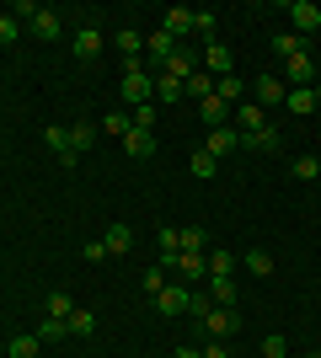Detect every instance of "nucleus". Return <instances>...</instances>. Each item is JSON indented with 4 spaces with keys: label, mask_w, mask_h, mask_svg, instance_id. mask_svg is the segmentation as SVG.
Masks as SVG:
<instances>
[{
    "label": "nucleus",
    "mask_w": 321,
    "mask_h": 358,
    "mask_svg": "<svg viewBox=\"0 0 321 358\" xmlns=\"http://www.w3.org/2000/svg\"><path fill=\"white\" fill-rule=\"evenodd\" d=\"M161 289H166V268H150V273H145V294H161Z\"/></svg>",
    "instance_id": "40"
},
{
    "label": "nucleus",
    "mask_w": 321,
    "mask_h": 358,
    "mask_svg": "<svg viewBox=\"0 0 321 358\" xmlns=\"http://www.w3.org/2000/svg\"><path fill=\"white\" fill-rule=\"evenodd\" d=\"M64 327L76 331V337H92V331H97V315H92V310H76L70 321H64Z\"/></svg>",
    "instance_id": "32"
},
{
    "label": "nucleus",
    "mask_w": 321,
    "mask_h": 358,
    "mask_svg": "<svg viewBox=\"0 0 321 358\" xmlns=\"http://www.w3.org/2000/svg\"><path fill=\"white\" fill-rule=\"evenodd\" d=\"M92 139H97L92 123H76V129H70V150H76V155H80V150H92Z\"/></svg>",
    "instance_id": "33"
},
{
    "label": "nucleus",
    "mask_w": 321,
    "mask_h": 358,
    "mask_svg": "<svg viewBox=\"0 0 321 358\" xmlns=\"http://www.w3.org/2000/svg\"><path fill=\"white\" fill-rule=\"evenodd\" d=\"M204 150H209L214 161H220V155H230V150H241V134H236L230 123H220V129H209V139H204Z\"/></svg>",
    "instance_id": "4"
},
{
    "label": "nucleus",
    "mask_w": 321,
    "mask_h": 358,
    "mask_svg": "<svg viewBox=\"0 0 321 358\" xmlns=\"http://www.w3.org/2000/svg\"><path fill=\"white\" fill-rule=\"evenodd\" d=\"M6 353H11V358H38V337H27V331H16Z\"/></svg>",
    "instance_id": "26"
},
{
    "label": "nucleus",
    "mask_w": 321,
    "mask_h": 358,
    "mask_svg": "<svg viewBox=\"0 0 321 358\" xmlns=\"http://www.w3.org/2000/svg\"><path fill=\"white\" fill-rule=\"evenodd\" d=\"M118 102H134V107H145V102H155V86H150V75H145V70H123V86H118Z\"/></svg>",
    "instance_id": "2"
},
{
    "label": "nucleus",
    "mask_w": 321,
    "mask_h": 358,
    "mask_svg": "<svg viewBox=\"0 0 321 358\" xmlns=\"http://www.w3.org/2000/svg\"><path fill=\"white\" fill-rule=\"evenodd\" d=\"M204 358H230V353H225V343H220V337H214V343L204 348Z\"/></svg>",
    "instance_id": "44"
},
{
    "label": "nucleus",
    "mask_w": 321,
    "mask_h": 358,
    "mask_svg": "<svg viewBox=\"0 0 321 358\" xmlns=\"http://www.w3.org/2000/svg\"><path fill=\"white\" fill-rule=\"evenodd\" d=\"M80 252H86V262H102V257H107V246H102V241H86Z\"/></svg>",
    "instance_id": "43"
},
{
    "label": "nucleus",
    "mask_w": 321,
    "mask_h": 358,
    "mask_svg": "<svg viewBox=\"0 0 321 358\" xmlns=\"http://www.w3.org/2000/svg\"><path fill=\"white\" fill-rule=\"evenodd\" d=\"M16 38H22V22L11 11V16H0V43H16Z\"/></svg>",
    "instance_id": "39"
},
{
    "label": "nucleus",
    "mask_w": 321,
    "mask_h": 358,
    "mask_svg": "<svg viewBox=\"0 0 321 358\" xmlns=\"http://www.w3.org/2000/svg\"><path fill=\"white\" fill-rule=\"evenodd\" d=\"M187 166H193V177H204V182H209L214 171H220V161H214L209 150H193V161H187Z\"/></svg>",
    "instance_id": "25"
},
{
    "label": "nucleus",
    "mask_w": 321,
    "mask_h": 358,
    "mask_svg": "<svg viewBox=\"0 0 321 358\" xmlns=\"http://www.w3.org/2000/svg\"><path fill=\"white\" fill-rule=\"evenodd\" d=\"M155 236H161V257L177 252V230H155Z\"/></svg>",
    "instance_id": "42"
},
{
    "label": "nucleus",
    "mask_w": 321,
    "mask_h": 358,
    "mask_svg": "<svg viewBox=\"0 0 321 358\" xmlns=\"http://www.w3.org/2000/svg\"><path fill=\"white\" fill-rule=\"evenodd\" d=\"M102 129H107V134H113V139H123V134H129V129H134V118H129V107H113V113H107V118H102Z\"/></svg>",
    "instance_id": "19"
},
{
    "label": "nucleus",
    "mask_w": 321,
    "mask_h": 358,
    "mask_svg": "<svg viewBox=\"0 0 321 358\" xmlns=\"http://www.w3.org/2000/svg\"><path fill=\"white\" fill-rule=\"evenodd\" d=\"M252 96H257V107H284L290 86H284L278 75H257V80H252Z\"/></svg>",
    "instance_id": "3"
},
{
    "label": "nucleus",
    "mask_w": 321,
    "mask_h": 358,
    "mask_svg": "<svg viewBox=\"0 0 321 358\" xmlns=\"http://www.w3.org/2000/svg\"><path fill=\"white\" fill-rule=\"evenodd\" d=\"M145 48H150V54H155V64H166L171 54L183 48V38H177V32H166V27H155L150 38H145Z\"/></svg>",
    "instance_id": "5"
},
{
    "label": "nucleus",
    "mask_w": 321,
    "mask_h": 358,
    "mask_svg": "<svg viewBox=\"0 0 321 358\" xmlns=\"http://www.w3.org/2000/svg\"><path fill=\"white\" fill-rule=\"evenodd\" d=\"M177 273L183 278H204V252H177Z\"/></svg>",
    "instance_id": "24"
},
{
    "label": "nucleus",
    "mask_w": 321,
    "mask_h": 358,
    "mask_svg": "<svg viewBox=\"0 0 321 358\" xmlns=\"http://www.w3.org/2000/svg\"><path fill=\"white\" fill-rule=\"evenodd\" d=\"M161 27L177 32V38H183V32H193V6H171V11L161 16Z\"/></svg>",
    "instance_id": "15"
},
{
    "label": "nucleus",
    "mask_w": 321,
    "mask_h": 358,
    "mask_svg": "<svg viewBox=\"0 0 321 358\" xmlns=\"http://www.w3.org/2000/svg\"><path fill=\"white\" fill-rule=\"evenodd\" d=\"M102 246H107V257H123L129 246H134V230H129V224H107Z\"/></svg>",
    "instance_id": "13"
},
{
    "label": "nucleus",
    "mask_w": 321,
    "mask_h": 358,
    "mask_svg": "<svg viewBox=\"0 0 321 358\" xmlns=\"http://www.w3.org/2000/svg\"><path fill=\"white\" fill-rule=\"evenodd\" d=\"M209 294H214V305H236V278H209Z\"/></svg>",
    "instance_id": "23"
},
{
    "label": "nucleus",
    "mask_w": 321,
    "mask_h": 358,
    "mask_svg": "<svg viewBox=\"0 0 321 358\" xmlns=\"http://www.w3.org/2000/svg\"><path fill=\"white\" fill-rule=\"evenodd\" d=\"M214 96H220V102H236V107H241L246 86H241V80H236V75H220V80H214Z\"/></svg>",
    "instance_id": "18"
},
{
    "label": "nucleus",
    "mask_w": 321,
    "mask_h": 358,
    "mask_svg": "<svg viewBox=\"0 0 321 358\" xmlns=\"http://www.w3.org/2000/svg\"><path fill=\"white\" fill-rule=\"evenodd\" d=\"M43 145H54V155H64V150H70V129L48 123V129H43Z\"/></svg>",
    "instance_id": "31"
},
{
    "label": "nucleus",
    "mask_w": 321,
    "mask_h": 358,
    "mask_svg": "<svg viewBox=\"0 0 321 358\" xmlns=\"http://www.w3.org/2000/svg\"><path fill=\"white\" fill-rule=\"evenodd\" d=\"M16 16H27L32 22V32H38V38H43V43H54V38H59V11H48V6H16Z\"/></svg>",
    "instance_id": "1"
},
{
    "label": "nucleus",
    "mask_w": 321,
    "mask_h": 358,
    "mask_svg": "<svg viewBox=\"0 0 321 358\" xmlns=\"http://www.w3.org/2000/svg\"><path fill=\"white\" fill-rule=\"evenodd\" d=\"M183 86H187V96H193V102H204V96H214V75L199 64V75H187Z\"/></svg>",
    "instance_id": "17"
},
{
    "label": "nucleus",
    "mask_w": 321,
    "mask_h": 358,
    "mask_svg": "<svg viewBox=\"0 0 321 358\" xmlns=\"http://www.w3.org/2000/svg\"><path fill=\"white\" fill-rule=\"evenodd\" d=\"M48 315H54V321H70V315H76V299L64 294V289H54V294H48Z\"/></svg>",
    "instance_id": "22"
},
{
    "label": "nucleus",
    "mask_w": 321,
    "mask_h": 358,
    "mask_svg": "<svg viewBox=\"0 0 321 358\" xmlns=\"http://www.w3.org/2000/svg\"><path fill=\"white\" fill-rule=\"evenodd\" d=\"M214 22H220L214 11H193V32H204V38H214Z\"/></svg>",
    "instance_id": "41"
},
{
    "label": "nucleus",
    "mask_w": 321,
    "mask_h": 358,
    "mask_svg": "<svg viewBox=\"0 0 321 358\" xmlns=\"http://www.w3.org/2000/svg\"><path fill=\"white\" fill-rule=\"evenodd\" d=\"M118 145L129 150L134 161H150V155H155V134H145V129H129V134H123Z\"/></svg>",
    "instance_id": "10"
},
{
    "label": "nucleus",
    "mask_w": 321,
    "mask_h": 358,
    "mask_svg": "<svg viewBox=\"0 0 321 358\" xmlns=\"http://www.w3.org/2000/svg\"><path fill=\"white\" fill-rule=\"evenodd\" d=\"M257 129H268V113L257 102H241L236 107V134H257Z\"/></svg>",
    "instance_id": "9"
},
{
    "label": "nucleus",
    "mask_w": 321,
    "mask_h": 358,
    "mask_svg": "<svg viewBox=\"0 0 321 358\" xmlns=\"http://www.w3.org/2000/svg\"><path fill=\"white\" fill-rule=\"evenodd\" d=\"M311 358H321V353H311Z\"/></svg>",
    "instance_id": "47"
},
{
    "label": "nucleus",
    "mask_w": 321,
    "mask_h": 358,
    "mask_svg": "<svg viewBox=\"0 0 321 358\" xmlns=\"http://www.w3.org/2000/svg\"><path fill=\"white\" fill-rule=\"evenodd\" d=\"M278 145H284V134H278L273 123H268V129H257V134H241V150H257V155H273Z\"/></svg>",
    "instance_id": "8"
},
{
    "label": "nucleus",
    "mask_w": 321,
    "mask_h": 358,
    "mask_svg": "<svg viewBox=\"0 0 321 358\" xmlns=\"http://www.w3.org/2000/svg\"><path fill=\"white\" fill-rule=\"evenodd\" d=\"M155 305H161V315H183L187 305H193V294H187V289H177V284H166L161 294H155Z\"/></svg>",
    "instance_id": "11"
},
{
    "label": "nucleus",
    "mask_w": 321,
    "mask_h": 358,
    "mask_svg": "<svg viewBox=\"0 0 321 358\" xmlns=\"http://www.w3.org/2000/svg\"><path fill=\"white\" fill-rule=\"evenodd\" d=\"M129 118H134V129L155 134V102H145V107H129Z\"/></svg>",
    "instance_id": "30"
},
{
    "label": "nucleus",
    "mask_w": 321,
    "mask_h": 358,
    "mask_svg": "<svg viewBox=\"0 0 321 358\" xmlns=\"http://www.w3.org/2000/svg\"><path fill=\"white\" fill-rule=\"evenodd\" d=\"M64 331H70V327H64V321H54V315H48L43 327H38V343H59Z\"/></svg>",
    "instance_id": "38"
},
{
    "label": "nucleus",
    "mask_w": 321,
    "mask_h": 358,
    "mask_svg": "<svg viewBox=\"0 0 321 358\" xmlns=\"http://www.w3.org/2000/svg\"><path fill=\"white\" fill-rule=\"evenodd\" d=\"M311 91H316V107H321V80H316V86H311Z\"/></svg>",
    "instance_id": "46"
},
{
    "label": "nucleus",
    "mask_w": 321,
    "mask_h": 358,
    "mask_svg": "<svg viewBox=\"0 0 321 358\" xmlns=\"http://www.w3.org/2000/svg\"><path fill=\"white\" fill-rule=\"evenodd\" d=\"M311 75H316V64H311V54H300V59H290V80H294V86H311Z\"/></svg>",
    "instance_id": "28"
},
{
    "label": "nucleus",
    "mask_w": 321,
    "mask_h": 358,
    "mask_svg": "<svg viewBox=\"0 0 321 358\" xmlns=\"http://www.w3.org/2000/svg\"><path fill=\"white\" fill-rule=\"evenodd\" d=\"M290 22H294V32H316L321 27V6H311V0H290Z\"/></svg>",
    "instance_id": "7"
},
{
    "label": "nucleus",
    "mask_w": 321,
    "mask_h": 358,
    "mask_svg": "<svg viewBox=\"0 0 321 358\" xmlns=\"http://www.w3.org/2000/svg\"><path fill=\"white\" fill-rule=\"evenodd\" d=\"M273 48L284 54V59H300V54H306V38H300V32H278Z\"/></svg>",
    "instance_id": "21"
},
{
    "label": "nucleus",
    "mask_w": 321,
    "mask_h": 358,
    "mask_svg": "<svg viewBox=\"0 0 321 358\" xmlns=\"http://www.w3.org/2000/svg\"><path fill=\"white\" fill-rule=\"evenodd\" d=\"M177 252H204V230H177Z\"/></svg>",
    "instance_id": "37"
},
{
    "label": "nucleus",
    "mask_w": 321,
    "mask_h": 358,
    "mask_svg": "<svg viewBox=\"0 0 321 358\" xmlns=\"http://www.w3.org/2000/svg\"><path fill=\"white\" fill-rule=\"evenodd\" d=\"M262 358H290V337H262Z\"/></svg>",
    "instance_id": "35"
},
{
    "label": "nucleus",
    "mask_w": 321,
    "mask_h": 358,
    "mask_svg": "<svg viewBox=\"0 0 321 358\" xmlns=\"http://www.w3.org/2000/svg\"><path fill=\"white\" fill-rule=\"evenodd\" d=\"M199 64L220 80V75H230V48H225V43H204V59H199Z\"/></svg>",
    "instance_id": "12"
},
{
    "label": "nucleus",
    "mask_w": 321,
    "mask_h": 358,
    "mask_svg": "<svg viewBox=\"0 0 321 358\" xmlns=\"http://www.w3.org/2000/svg\"><path fill=\"white\" fill-rule=\"evenodd\" d=\"M161 70H166V75H177V80H187V75H199V59H193L187 48H177V54H171V59L161 64Z\"/></svg>",
    "instance_id": "16"
},
{
    "label": "nucleus",
    "mask_w": 321,
    "mask_h": 358,
    "mask_svg": "<svg viewBox=\"0 0 321 358\" xmlns=\"http://www.w3.org/2000/svg\"><path fill=\"white\" fill-rule=\"evenodd\" d=\"M294 177H300V182H316L321 177V161H316V155H300V161H294Z\"/></svg>",
    "instance_id": "36"
},
{
    "label": "nucleus",
    "mask_w": 321,
    "mask_h": 358,
    "mask_svg": "<svg viewBox=\"0 0 321 358\" xmlns=\"http://www.w3.org/2000/svg\"><path fill=\"white\" fill-rule=\"evenodd\" d=\"M284 107H290L294 118H306V113H316V91H311V86H290V96H284Z\"/></svg>",
    "instance_id": "14"
},
{
    "label": "nucleus",
    "mask_w": 321,
    "mask_h": 358,
    "mask_svg": "<svg viewBox=\"0 0 321 358\" xmlns=\"http://www.w3.org/2000/svg\"><path fill=\"white\" fill-rule=\"evenodd\" d=\"M199 113H204V123H209V129H220V123H225V113H230V102H220V96H204Z\"/></svg>",
    "instance_id": "20"
},
{
    "label": "nucleus",
    "mask_w": 321,
    "mask_h": 358,
    "mask_svg": "<svg viewBox=\"0 0 321 358\" xmlns=\"http://www.w3.org/2000/svg\"><path fill=\"white\" fill-rule=\"evenodd\" d=\"M139 48H145V38H139L134 27H118V54H129V59H139Z\"/></svg>",
    "instance_id": "27"
},
{
    "label": "nucleus",
    "mask_w": 321,
    "mask_h": 358,
    "mask_svg": "<svg viewBox=\"0 0 321 358\" xmlns=\"http://www.w3.org/2000/svg\"><path fill=\"white\" fill-rule=\"evenodd\" d=\"M236 273V257L230 252H209V278H230Z\"/></svg>",
    "instance_id": "29"
},
{
    "label": "nucleus",
    "mask_w": 321,
    "mask_h": 358,
    "mask_svg": "<svg viewBox=\"0 0 321 358\" xmlns=\"http://www.w3.org/2000/svg\"><path fill=\"white\" fill-rule=\"evenodd\" d=\"M246 273L268 278V273H273V257H268V252H246Z\"/></svg>",
    "instance_id": "34"
},
{
    "label": "nucleus",
    "mask_w": 321,
    "mask_h": 358,
    "mask_svg": "<svg viewBox=\"0 0 321 358\" xmlns=\"http://www.w3.org/2000/svg\"><path fill=\"white\" fill-rule=\"evenodd\" d=\"M97 54H102V27L97 22L76 27V59H97Z\"/></svg>",
    "instance_id": "6"
},
{
    "label": "nucleus",
    "mask_w": 321,
    "mask_h": 358,
    "mask_svg": "<svg viewBox=\"0 0 321 358\" xmlns=\"http://www.w3.org/2000/svg\"><path fill=\"white\" fill-rule=\"evenodd\" d=\"M171 358H204V353H199V348H177Z\"/></svg>",
    "instance_id": "45"
}]
</instances>
